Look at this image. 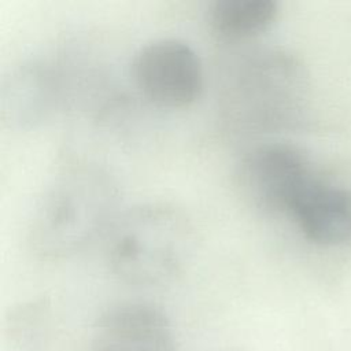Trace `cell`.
Returning <instances> with one entry per match:
<instances>
[{
  "mask_svg": "<svg viewBox=\"0 0 351 351\" xmlns=\"http://www.w3.org/2000/svg\"><path fill=\"white\" fill-rule=\"evenodd\" d=\"M218 99L223 121L236 132L292 130L308 117V75L287 49H247L226 64Z\"/></svg>",
  "mask_w": 351,
  "mask_h": 351,
  "instance_id": "cell-1",
  "label": "cell"
},
{
  "mask_svg": "<svg viewBox=\"0 0 351 351\" xmlns=\"http://www.w3.org/2000/svg\"><path fill=\"white\" fill-rule=\"evenodd\" d=\"M119 191L108 171L77 165L58 173L36 200L27 222V244L44 259L70 256L110 229Z\"/></svg>",
  "mask_w": 351,
  "mask_h": 351,
  "instance_id": "cell-2",
  "label": "cell"
},
{
  "mask_svg": "<svg viewBox=\"0 0 351 351\" xmlns=\"http://www.w3.org/2000/svg\"><path fill=\"white\" fill-rule=\"evenodd\" d=\"M195 232L186 214L170 203L137 204L108 229L107 262L130 285L155 287L176 278L192 256Z\"/></svg>",
  "mask_w": 351,
  "mask_h": 351,
  "instance_id": "cell-3",
  "label": "cell"
},
{
  "mask_svg": "<svg viewBox=\"0 0 351 351\" xmlns=\"http://www.w3.org/2000/svg\"><path fill=\"white\" fill-rule=\"evenodd\" d=\"M318 176L302 148L281 141L251 148L237 167V181L244 196L265 213L281 215H288L299 195Z\"/></svg>",
  "mask_w": 351,
  "mask_h": 351,
  "instance_id": "cell-4",
  "label": "cell"
},
{
  "mask_svg": "<svg viewBox=\"0 0 351 351\" xmlns=\"http://www.w3.org/2000/svg\"><path fill=\"white\" fill-rule=\"evenodd\" d=\"M138 92L162 108H184L199 99L204 86L203 63L188 43L156 38L140 47L132 60Z\"/></svg>",
  "mask_w": 351,
  "mask_h": 351,
  "instance_id": "cell-5",
  "label": "cell"
},
{
  "mask_svg": "<svg viewBox=\"0 0 351 351\" xmlns=\"http://www.w3.org/2000/svg\"><path fill=\"white\" fill-rule=\"evenodd\" d=\"M63 88V75L55 63L29 59L16 64L1 82V119L14 129L41 125L59 108Z\"/></svg>",
  "mask_w": 351,
  "mask_h": 351,
  "instance_id": "cell-6",
  "label": "cell"
},
{
  "mask_svg": "<svg viewBox=\"0 0 351 351\" xmlns=\"http://www.w3.org/2000/svg\"><path fill=\"white\" fill-rule=\"evenodd\" d=\"M90 351H176L174 330L154 304L118 303L97 317Z\"/></svg>",
  "mask_w": 351,
  "mask_h": 351,
  "instance_id": "cell-7",
  "label": "cell"
},
{
  "mask_svg": "<svg viewBox=\"0 0 351 351\" xmlns=\"http://www.w3.org/2000/svg\"><path fill=\"white\" fill-rule=\"evenodd\" d=\"M287 217L310 243L343 244L351 239V189L319 176L302 192Z\"/></svg>",
  "mask_w": 351,
  "mask_h": 351,
  "instance_id": "cell-8",
  "label": "cell"
},
{
  "mask_svg": "<svg viewBox=\"0 0 351 351\" xmlns=\"http://www.w3.org/2000/svg\"><path fill=\"white\" fill-rule=\"evenodd\" d=\"M276 0H214L206 19L210 30L222 40H245L269 29L278 15Z\"/></svg>",
  "mask_w": 351,
  "mask_h": 351,
  "instance_id": "cell-9",
  "label": "cell"
},
{
  "mask_svg": "<svg viewBox=\"0 0 351 351\" xmlns=\"http://www.w3.org/2000/svg\"><path fill=\"white\" fill-rule=\"evenodd\" d=\"M49 303L40 298L15 306L5 318V333L22 351H36L41 347L47 332Z\"/></svg>",
  "mask_w": 351,
  "mask_h": 351,
  "instance_id": "cell-10",
  "label": "cell"
}]
</instances>
